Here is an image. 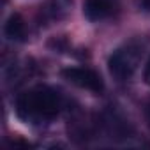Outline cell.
Listing matches in <instances>:
<instances>
[{
    "label": "cell",
    "mask_w": 150,
    "mask_h": 150,
    "mask_svg": "<svg viewBox=\"0 0 150 150\" xmlns=\"http://www.w3.org/2000/svg\"><path fill=\"white\" fill-rule=\"evenodd\" d=\"M62 108L60 96L50 87H35L18 97V113L23 118L50 120Z\"/></svg>",
    "instance_id": "6da1fadb"
},
{
    "label": "cell",
    "mask_w": 150,
    "mask_h": 150,
    "mask_svg": "<svg viewBox=\"0 0 150 150\" xmlns=\"http://www.w3.org/2000/svg\"><path fill=\"white\" fill-rule=\"evenodd\" d=\"M141 50L136 44H125L118 50H115L108 60V69L111 72V76L117 80H129L139 62Z\"/></svg>",
    "instance_id": "7a4b0ae2"
},
{
    "label": "cell",
    "mask_w": 150,
    "mask_h": 150,
    "mask_svg": "<svg viewBox=\"0 0 150 150\" xmlns=\"http://www.w3.org/2000/svg\"><path fill=\"white\" fill-rule=\"evenodd\" d=\"M62 76L69 83L85 90H90V92H96V94H101L104 88V83H103V78L99 76V72L88 67H67L62 71Z\"/></svg>",
    "instance_id": "3957f363"
},
{
    "label": "cell",
    "mask_w": 150,
    "mask_h": 150,
    "mask_svg": "<svg viewBox=\"0 0 150 150\" xmlns=\"http://www.w3.org/2000/svg\"><path fill=\"white\" fill-rule=\"evenodd\" d=\"M118 9V0H85L83 13L90 21H101L113 16Z\"/></svg>",
    "instance_id": "277c9868"
},
{
    "label": "cell",
    "mask_w": 150,
    "mask_h": 150,
    "mask_svg": "<svg viewBox=\"0 0 150 150\" xmlns=\"http://www.w3.org/2000/svg\"><path fill=\"white\" fill-rule=\"evenodd\" d=\"M4 32H6V37L11 39V41H25L27 37V25H25V20L20 16V14H11L9 20L6 21V27H4Z\"/></svg>",
    "instance_id": "5b68a950"
},
{
    "label": "cell",
    "mask_w": 150,
    "mask_h": 150,
    "mask_svg": "<svg viewBox=\"0 0 150 150\" xmlns=\"http://www.w3.org/2000/svg\"><path fill=\"white\" fill-rule=\"evenodd\" d=\"M143 80H145V83H146V85H150V57H148V60H146V64H145Z\"/></svg>",
    "instance_id": "8992f818"
},
{
    "label": "cell",
    "mask_w": 150,
    "mask_h": 150,
    "mask_svg": "<svg viewBox=\"0 0 150 150\" xmlns=\"http://www.w3.org/2000/svg\"><path fill=\"white\" fill-rule=\"evenodd\" d=\"M141 6L145 11H150V0H141Z\"/></svg>",
    "instance_id": "52a82bcc"
}]
</instances>
